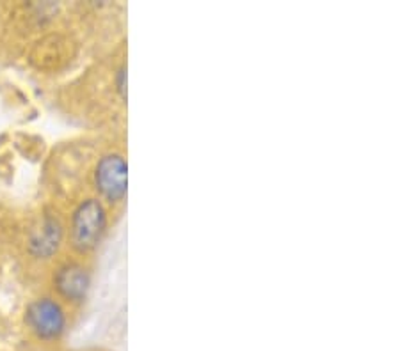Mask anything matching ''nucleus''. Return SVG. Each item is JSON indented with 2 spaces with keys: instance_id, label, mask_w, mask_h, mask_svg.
I'll return each instance as SVG.
<instances>
[{
  "instance_id": "obj_2",
  "label": "nucleus",
  "mask_w": 400,
  "mask_h": 351,
  "mask_svg": "<svg viewBox=\"0 0 400 351\" xmlns=\"http://www.w3.org/2000/svg\"><path fill=\"white\" fill-rule=\"evenodd\" d=\"M26 325L39 341L52 343L66 332V312L52 298H38L26 310Z\"/></svg>"
},
{
  "instance_id": "obj_3",
  "label": "nucleus",
  "mask_w": 400,
  "mask_h": 351,
  "mask_svg": "<svg viewBox=\"0 0 400 351\" xmlns=\"http://www.w3.org/2000/svg\"><path fill=\"white\" fill-rule=\"evenodd\" d=\"M96 188L108 203H120L126 195V161L117 153L105 154L95 172Z\"/></svg>"
},
{
  "instance_id": "obj_4",
  "label": "nucleus",
  "mask_w": 400,
  "mask_h": 351,
  "mask_svg": "<svg viewBox=\"0 0 400 351\" xmlns=\"http://www.w3.org/2000/svg\"><path fill=\"white\" fill-rule=\"evenodd\" d=\"M55 290L68 302H82L91 285V275L79 263H68L55 273Z\"/></svg>"
},
{
  "instance_id": "obj_6",
  "label": "nucleus",
  "mask_w": 400,
  "mask_h": 351,
  "mask_svg": "<svg viewBox=\"0 0 400 351\" xmlns=\"http://www.w3.org/2000/svg\"><path fill=\"white\" fill-rule=\"evenodd\" d=\"M117 91L123 98H126V68H121L117 73Z\"/></svg>"
},
{
  "instance_id": "obj_5",
  "label": "nucleus",
  "mask_w": 400,
  "mask_h": 351,
  "mask_svg": "<svg viewBox=\"0 0 400 351\" xmlns=\"http://www.w3.org/2000/svg\"><path fill=\"white\" fill-rule=\"evenodd\" d=\"M61 241V228L55 220H45L30 238V248L39 257H48L54 254Z\"/></svg>"
},
{
  "instance_id": "obj_1",
  "label": "nucleus",
  "mask_w": 400,
  "mask_h": 351,
  "mask_svg": "<svg viewBox=\"0 0 400 351\" xmlns=\"http://www.w3.org/2000/svg\"><path fill=\"white\" fill-rule=\"evenodd\" d=\"M107 225V215L98 199L79 204L71 220V243L80 252H88L100 241Z\"/></svg>"
}]
</instances>
